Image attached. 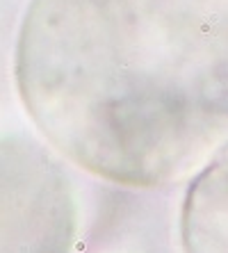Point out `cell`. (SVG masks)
Returning a JSON list of instances; mask_svg holds the SVG:
<instances>
[{"label": "cell", "mask_w": 228, "mask_h": 253, "mask_svg": "<svg viewBox=\"0 0 228 253\" xmlns=\"http://www.w3.org/2000/svg\"><path fill=\"white\" fill-rule=\"evenodd\" d=\"M16 82L78 166L176 182L228 141V0H32Z\"/></svg>", "instance_id": "obj_1"}, {"label": "cell", "mask_w": 228, "mask_h": 253, "mask_svg": "<svg viewBox=\"0 0 228 253\" xmlns=\"http://www.w3.org/2000/svg\"><path fill=\"white\" fill-rule=\"evenodd\" d=\"M78 196L52 150L25 134H0V253H71Z\"/></svg>", "instance_id": "obj_2"}, {"label": "cell", "mask_w": 228, "mask_h": 253, "mask_svg": "<svg viewBox=\"0 0 228 253\" xmlns=\"http://www.w3.org/2000/svg\"><path fill=\"white\" fill-rule=\"evenodd\" d=\"M185 253H228V141L198 169L182 205Z\"/></svg>", "instance_id": "obj_3"}]
</instances>
